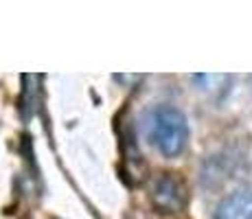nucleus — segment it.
Listing matches in <instances>:
<instances>
[{"instance_id":"f257e3e1","label":"nucleus","mask_w":252,"mask_h":219,"mask_svg":"<svg viewBox=\"0 0 252 219\" xmlns=\"http://www.w3.org/2000/svg\"><path fill=\"white\" fill-rule=\"evenodd\" d=\"M149 140L167 158L180 156L189 143L187 116L173 105H158L149 114Z\"/></svg>"},{"instance_id":"f03ea898","label":"nucleus","mask_w":252,"mask_h":219,"mask_svg":"<svg viewBox=\"0 0 252 219\" xmlns=\"http://www.w3.org/2000/svg\"><path fill=\"white\" fill-rule=\"evenodd\" d=\"M152 202L162 215H178V213L184 211V206L189 202L187 187L178 175L162 173V178H158L156 187H154Z\"/></svg>"},{"instance_id":"7ed1b4c3","label":"nucleus","mask_w":252,"mask_h":219,"mask_svg":"<svg viewBox=\"0 0 252 219\" xmlns=\"http://www.w3.org/2000/svg\"><path fill=\"white\" fill-rule=\"evenodd\" d=\"M215 219H252V187L237 188L217 204Z\"/></svg>"}]
</instances>
